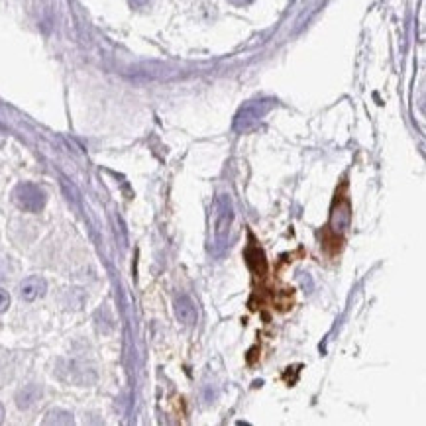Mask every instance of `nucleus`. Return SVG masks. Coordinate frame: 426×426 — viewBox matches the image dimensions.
<instances>
[{
	"label": "nucleus",
	"mask_w": 426,
	"mask_h": 426,
	"mask_svg": "<svg viewBox=\"0 0 426 426\" xmlns=\"http://www.w3.org/2000/svg\"><path fill=\"white\" fill-rule=\"evenodd\" d=\"M217 212H214V252L222 254L230 240V230L234 224V205L230 195H219L217 197Z\"/></svg>",
	"instance_id": "nucleus-1"
},
{
	"label": "nucleus",
	"mask_w": 426,
	"mask_h": 426,
	"mask_svg": "<svg viewBox=\"0 0 426 426\" xmlns=\"http://www.w3.org/2000/svg\"><path fill=\"white\" fill-rule=\"evenodd\" d=\"M275 100L271 99H258V100H249L248 104H244L242 109L238 110L236 118H234V130L238 134H248L252 130L258 126L261 118L268 114L269 110L273 109Z\"/></svg>",
	"instance_id": "nucleus-2"
},
{
	"label": "nucleus",
	"mask_w": 426,
	"mask_h": 426,
	"mask_svg": "<svg viewBox=\"0 0 426 426\" xmlns=\"http://www.w3.org/2000/svg\"><path fill=\"white\" fill-rule=\"evenodd\" d=\"M12 200L24 212H40L48 202V195L34 183H20L12 191Z\"/></svg>",
	"instance_id": "nucleus-3"
},
{
	"label": "nucleus",
	"mask_w": 426,
	"mask_h": 426,
	"mask_svg": "<svg viewBox=\"0 0 426 426\" xmlns=\"http://www.w3.org/2000/svg\"><path fill=\"white\" fill-rule=\"evenodd\" d=\"M175 317L185 327H193L197 322V305H195V301L188 297V295H179L175 298Z\"/></svg>",
	"instance_id": "nucleus-4"
},
{
	"label": "nucleus",
	"mask_w": 426,
	"mask_h": 426,
	"mask_svg": "<svg viewBox=\"0 0 426 426\" xmlns=\"http://www.w3.org/2000/svg\"><path fill=\"white\" fill-rule=\"evenodd\" d=\"M46 291H48V283H46V279L38 277V275L24 279L20 283V297L28 303H34L43 297Z\"/></svg>",
	"instance_id": "nucleus-5"
},
{
	"label": "nucleus",
	"mask_w": 426,
	"mask_h": 426,
	"mask_svg": "<svg viewBox=\"0 0 426 426\" xmlns=\"http://www.w3.org/2000/svg\"><path fill=\"white\" fill-rule=\"evenodd\" d=\"M350 222H352V210H350L348 200H342V202H338L334 210H332L330 228L334 230V232H344L346 228H350Z\"/></svg>",
	"instance_id": "nucleus-6"
},
{
	"label": "nucleus",
	"mask_w": 426,
	"mask_h": 426,
	"mask_svg": "<svg viewBox=\"0 0 426 426\" xmlns=\"http://www.w3.org/2000/svg\"><path fill=\"white\" fill-rule=\"evenodd\" d=\"M41 397V387L40 385H26L24 389H20L18 391V395H16V405L20 406V408H30L36 401H40Z\"/></svg>",
	"instance_id": "nucleus-7"
},
{
	"label": "nucleus",
	"mask_w": 426,
	"mask_h": 426,
	"mask_svg": "<svg viewBox=\"0 0 426 426\" xmlns=\"http://www.w3.org/2000/svg\"><path fill=\"white\" fill-rule=\"evenodd\" d=\"M73 415L63 411V408H51L43 418V425H73Z\"/></svg>",
	"instance_id": "nucleus-8"
},
{
	"label": "nucleus",
	"mask_w": 426,
	"mask_h": 426,
	"mask_svg": "<svg viewBox=\"0 0 426 426\" xmlns=\"http://www.w3.org/2000/svg\"><path fill=\"white\" fill-rule=\"evenodd\" d=\"M8 307H11V295H8V291L0 287V312H4Z\"/></svg>",
	"instance_id": "nucleus-9"
},
{
	"label": "nucleus",
	"mask_w": 426,
	"mask_h": 426,
	"mask_svg": "<svg viewBox=\"0 0 426 426\" xmlns=\"http://www.w3.org/2000/svg\"><path fill=\"white\" fill-rule=\"evenodd\" d=\"M128 2H130V6H132V8H146V6H148L151 0H128Z\"/></svg>",
	"instance_id": "nucleus-10"
},
{
	"label": "nucleus",
	"mask_w": 426,
	"mask_h": 426,
	"mask_svg": "<svg viewBox=\"0 0 426 426\" xmlns=\"http://www.w3.org/2000/svg\"><path fill=\"white\" fill-rule=\"evenodd\" d=\"M234 6H244V4H249V2H254V0H230Z\"/></svg>",
	"instance_id": "nucleus-11"
},
{
	"label": "nucleus",
	"mask_w": 426,
	"mask_h": 426,
	"mask_svg": "<svg viewBox=\"0 0 426 426\" xmlns=\"http://www.w3.org/2000/svg\"><path fill=\"white\" fill-rule=\"evenodd\" d=\"M2 418H4V406L0 405V420H2Z\"/></svg>",
	"instance_id": "nucleus-12"
}]
</instances>
